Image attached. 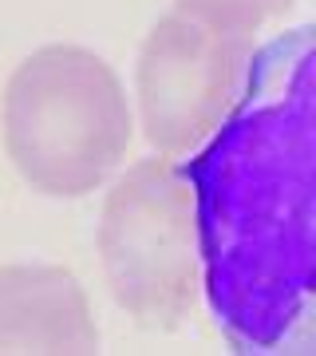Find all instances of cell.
Listing matches in <instances>:
<instances>
[{"label":"cell","instance_id":"3957f363","mask_svg":"<svg viewBox=\"0 0 316 356\" xmlns=\"http://www.w3.org/2000/svg\"><path fill=\"white\" fill-rule=\"evenodd\" d=\"M103 273L119 309L147 329H174L202 289L194 186L174 159H142L107 194Z\"/></svg>","mask_w":316,"mask_h":356},{"label":"cell","instance_id":"8992f818","mask_svg":"<svg viewBox=\"0 0 316 356\" xmlns=\"http://www.w3.org/2000/svg\"><path fill=\"white\" fill-rule=\"evenodd\" d=\"M292 8V0H178V13L214 28L222 36L245 40L249 32H261L265 24L281 20Z\"/></svg>","mask_w":316,"mask_h":356},{"label":"cell","instance_id":"277c9868","mask_svg":"<svg viewBox=\"0 0 316 356\" xmlns=\"http://www.w3.org/2000/svg\"><path fill=\"white\" fill-rule=\"evenodd\" d=\"M245 40L222 36L190 16H163L139 51V119L158 154L182 159L214 135L245 83Z\"/></svg>","mask_w":316,"mask_h":356},{"label":"cell","instance_id":"5b68a950","mask_svg":"<svg viewBox=\"0 0 316 356\" xmlns=\"http://www.w3.org/2000/svg\"><path fill=\"white\" fill-rule=\"evenodd\" d=\"M99 329L76 273L0 266V353H95Z\"/></svg>","mask_w":316,"mask_h":356},{"label":"cell","instance_id":"6da1fadb","mask_svg":"<svg viewBox=\"0 0 316 356\" xmlns=\"http://www.w3.org/2000/svg\"><path fill=\"white\" fill-rule=\"evenodd\" d=\"M313 28L265 44L186 166L206 297L241 353L308 344L313 329Z\"/></svg>","mask_w":316,"mask_h":356},{"label":"cell","instance_id":"7a4b0ae2","mask_svg":"<svg viewBox=\"0 0 316 356\" xmlns=\"http://www.w3.org/2000/svg\"><path fill=\"white\" fill-rule=\"evenodd\" d=\"M135 115L115 67L79 48L32 51L4 88V151L51 198H83L119 170Z\"/></svg>","mask_w":316,"mask_h":356}]
</instances>
